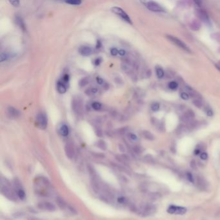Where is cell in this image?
I'll list each match as a JSON object with an SVG mask.
<instances>
[{
  "label": "cell",
  "mask_w": 220,
  "mask_h": 220,
  "mask_svg": "<svg viewBox=\"0 0 220 220\" xmlns=\"http://www.w3.org/2000/svg\"><path fill=\"white\" fill-rule=\"evenodd\" d=\"M167 37L172 42V43L175 44L176 46H178V47H180V49H181L187 52H191V50L190 49L189 46L186 45L183 41L180 40L179 38H177L175 36H171V35H167Z\"/></svg>",
  "instance_id": "1"
},
{
  "label": "cell",
  "mask_w": 220,
  "mask_h": 220,
  "mask_svg": "<svg viewBox=\"0 0 220 220\" xmlns=\"http://www.w3.org/2000/svg\"><path fill=\"white\" fill-rule=\"evenodd\" d=\"M37 125L39 126L41 129H45L47 126L48 123V119L47 116H46L45 113L41 112L39 113L37 115L36 118Z\"/></svg>",
  "instance_id": "2"
},
{
  "label": "cell",
  "mask_w": 220,
  "mask_h": 220,
  "mask_svg": "<svg viewBox=\"0 0 220 220\" xmlns=\"http://www.w3.org/2000/svg\"><path fill=\"white\" fill-rule=\"evenodd\" d=\"M112 11L114 12V13H115L117 16H119L120 18H121L123 20H125V22H126L129 23H130V24L132 23V21H131V19L130 18L129 16L120 7H114L112 8Z\"/></svg>",
  "instance_id": "3"
},
{
  "label": "cell",
  "mask_w": 220,
  "mask_h": 220,
  "mask_svg": "<svg viewBox=\"0 0 220 220\" xmlns=\"http://www.w3.org/2000/svg\"><path fill=\"white\" fill-rule=\"evenodd\" d=\"M145 5L148 9L152 12H160L165 11L164 8L159 3L155 1H148L145 3Z\"/></svg>",
  "instance_id": "4"
},
{
  "label": "cell",
  "mask_w": 220,
  "mask_h": 220,
  "mask_svg": "<svg viewBox=\"0 0 220 220\" xmlns=\"http://www.w3.org/2000/svg\"><path fill=\"white\" fill-rule=\"evenodd\" d=\"M167 212L171 214H180L182 215L187 212V209L182 207H177L175 205H171L167 209Z\"/></svg>",
  "instance_id": "5"
},
{
  "label": "cell",
  "mask_w": 220,
  "mask_h": 220,
  "mask_svg": "<svg viewBox=\"0 0 220 220\" xmlns=\"http://www.w3.org/2000/svg\"><path fill=\"white\" fill-rule=\"evenodd\" d=\"M37 207L41 210L49 211V212H53L56 209V206L49 201H41L37 205Z\"/></svg>",
  "instance_id": "6"
},
{
  "label": "cell",
  "mask_w": 220,
  "mask_h": 220,
  "mask_svg": "<svg viewBox=\"0 0 220 220\" xmlns=\"http://www.w3.org/2000/svg\"><path fill=\"white\" fill-rule=\"evenodd\" d=\"M1 193L3 194L4 196L8 198L9 200H12V199H15V194L12 191V190L8 187V186L5 184L3 185L1 184Z\"/></svg>",
  "instance_id": "7"
},
{
  "label": "cell",
  "mask_w": 220,
  "mask_h": 220,
  "mask_svg": "<svg viewBox=\"0 0 220 220\" xmlns=\"http://www.w3.org/2000/svg\"><path fill=\"white\" fill-rule=\"evenodd\" d=\"M196 14L198 17L202 22L205 23H209V15L207 13V12L205 10L203 9H198L196 10Z\"/></svg>",
  "instance_id": "8"
},
{
  "label": "cell",
  "mask_w": 220,
  "mask_h": 220,
  "mask_svg": "<svg viewBox=\"0 0 220 220\" xmlns=\"http://www.w3.org/2000/svg\"><path fill=\"white\" fill-rule=\"evenodd\" d=\"M73 107L76 113H81L82 111V101L81 100L78 98L74 99L73 102Z\"/></svg>",
  "instance_id": "9"
},
{
  "label": "cell",
  "mask_w": 220,
  "mask_h": 220,
  "mask_svg": "<svg viewBox=\"0 0 220 220\" xmlns=\"http://www.w3.org/2000/svg\"><path fill=\"white\" fill-rule=\"evenodd\" d=\"M79 53L83 56H88L91 55L93 52V50L91 47L88 46H80L79 50Z\"/></svg>",
  "instance_id": "10"
},
{
  "label": "cell",
  "mask_w": 220,
  "mask_h": 220,
  "mask_svg": "<svg viewBox=\"0 0 220 220\" xmlns=\"http://www.w3.org/2000/svg\"><path fill=\"white\" fill-rule=\"evenodd\" d=\"M57 89L60 94H65L67 91V84L63 82L62 80H59L57 83Z\"/></svg>",
  "instance_id": "11"
},
{
  "label": "cell",
  "mask_w": 220,
  "mask_h": 220,
  "mask_svg": "<svg viewBox=\"0 0 220 220\" xmlns=\"http://www.w3.org/2000/svg\"><path fill=\"white\" fill-rule=\"evenodd\" d=\"M65 153L67 157L70 159L73 158L74 156V148L71 144H67L65 146Z\"/></svg>",
  "instance_id": "12"
},
{
  "label": "cell",
  "mask_w": 220,
  "mask_h": 220,
  "mask_svg": "<svg viewBox=\"0 0 220 220\" xmlns=\"http://www.w3.org/2000/svg\"><path fill=\"white\" fill-rule=\"evenodd\" d=\"M8 113L9 114V115L11 117H14V118L18 117L21 114V112L18 111V110L13 107H8Z\"/></svg>",
  "instance_id": "13"
},
{
  "label": "cell",
  "mask_w": 220,
  "mask_h": 220,
  "mask_svg": "<svg viewBox=\"0 0 220 220\" xmlns=\"http://www.w3.org/2000/svg\"><path fill=\"white\" fill-rule=\"evenodd\" d=\"M15 22L22 29L23 31L25 30V25L23 19L22 18V17H20L18 15H16L15 16Z\"/></svg>",
  "instance_id": "14"
},
{
  "label": "cell",
  "mask_w": 220,
  "mask_h": 220,
  "mask_svg": "<svg viewBox=\"0 0 220 220\" xmlns=\"http://www.w3.org/2000/svg\"><path fill=\"white\" fill-rule=\"evenodd\" d=\"M190 27L194 31H198L201 28V23L198 20H193Z\"/></svg>",
  "instance_id": "15"
},
{
  "label": "cell",
  "mask_w": 220,
  "mask_h": 220,
  "mask_svg": "<svg viewBox=\"0 0 220 220\" xmlns=\"http://www.w3.org/2000/svg\"><path fill=\"white\" fill-rule=\"evenodd\" d=\"M60 133L63 136H67L69 133V127L66 125H63L60 128Z\"/></svg>",
  "instance_id": "16"
},
{
  "label": "cell",
  "mask_w": 220,
  "mask_h": 220,
  "mask_svg": "<svg viewBox=\"0 0 220 220\" xmlns=\"http://www.w3.org/2000/svg\"><path fill=\"white\" fill-rule=\"evenodd\" d=\"M197 183H198V187H200V189H206V187H207V183L205 182V180L203 179L202 177H198Z\"/></svg>",
  "instance_id": "17"
},
{
  "label": "cell",
  "mask_w": 220,
  "mask_h": 220,
  "mask_svg": "<svg viewBox=\"0 0 220 220\" xmlns=\"http://www.w3.org/2000/svg\"><path fill=\"white\" fill-rule=\"evenodd\" d=\"M143 136L145 139H148V140L150 141H152L154 139V135L152 134L151 132H150L149 131L147 130H145L143 132Z\"/></svg>",
  "instance_id": "18"
},
{
  "label": "cell",
  "mask_w": 220,
  "mask_h": 220,
  "mask_svg": "<svg viewBox=\"0 0 220 220\" xmlns=\"http://www.w3.org/2000/svg\"><path fill=\"white\" fill-rule=\"evenodd\" d=\"M85 94L89 96H94L98 93V89L96 88H89L85 91Z\"/></svg>",
  "instance_id": "19"
},
{
  "label": "cell",
  "mask_w": 220,
  "mask_h": 220,
  "mask_svg": "<svg viewBox=\"0 0 220 220\" xmlns=\"http://www.w3.org/2000/svg\"><path fill=\"white\" fill-rule=\"evenodd\" d=\"M10 58V54L7 52H1L0 54V61L1 62H3L8 60Z\"/></svg>",
  "instance_id": "20"
},
{
  "label": "cell",
  "mask_w": 220,
  "mask_h": 220,
  "mask_svg": "<svg viewBox=\"0 0 220 220\" xmlns=\"http://www.w3.org/2000/svg\"><path fill=\"white\" fill-rule=\"evenodd\" d=\"M56 203H57L58 205L59 206V207L61 208V209H63L66 207V203L61 198H58V199L56 200Z\"/></svg>",
  "instance_id": "21"
},
{
  "label": "cell",
  "mask_w": 220,
  "mask_h": 220,
  "mask_svg": "<svg viewBox=\"0 0 220 220\" xmlns=\"http://www.w3.org/2000/svg\"><path fill=\"white\" fill-rule=\"evenodd\" d=\"M156 75H157L158 78L161 79V78H163L165 73L162 68H160V67H157V68L156 69Z\"/></svg>",
  "instance_id": "22"
},
{
  "label": "cell",
  "mask_w": 220,
  "mask_h": 220,
  "mask_svg": "<svg viewBox=\"0 0 220 220\" xmlns=\"http://www.w3.org/2000/svg\"><path fill=\"white\" fill-rule=\"evenodd\" d=\"M88 82H89V79H88V78H83L79 80V85L81 87H83L85 86H86L88 83Z\"/></svg>",
  "instance_id": "23"
},
{
  "label": "cell",
  "mask_w": 220,
  "mask_h": 220,
  "mask_svg": "<svg viewBox=\"0 0 220 220\" xmlns=\"http://www.w3.org/2000/svg\"><path fill=\"white\" fill-rule=\"evenodd\" d=\"M101 107H102V105H101V103L98 102V101H94V102H93L92 104V107L93 109L95 110V111H100L101 109Z\"/></svg>",
  "instance_id": "24"
},
{
  "label": "cell",
  "mask_w": 220,
  "mask_h": 220,
  "mask_svg": "<svg viewBox=\"0 0 220 220\" xmlns=\"http://www.w3.org/2000/svg\"><path fill=\"white\" fill-rule=\"evenodd\" d=\"M159 107H160L159 103L158 102H154L151 105V109H152V111L154 112L158 111Z\"/></svg>",
  "instance_id": "25"
},
{
  "label": "cell",
  "mask_w": 220,
  "mask_h": 220,
  "mask_svg": "<svg viewBox=\"0 0 220 220\" xmlns=\"http://www.w3.org/2000/svg\"><path fill=\"white\" fill-rule=\"evenodd\" d=\"M177 87H178V84H177L176 82H171L168 84V87L170 88L171 90L177 89Z\"/></svg>",
  "instance_id": "26"
},
{
  "label": "cell",
  "mask_w": 220,
  "mask_h": 220,
  "mask_svg": "<svg viewBox=\"0 0 220 220\" xmlns=\"http://www.w3.org/2000/svg\"><path fill=\"white\" fill-rule=\"evenodd\" d=\"M98 147L100 148V149H102V150H105L107 149L106 143H105L104 141H102V140H100L98 142Z\"/></svg>",
  "instance_id": "27"
},
{
  "label": "cell",
  "mask_w": 220,
  "mask_h": 220,
  "mask_svg": "<svg viewBox=\"0 0 220 220\" xmlns=\"http://www.w3.org/2000/svg\"><path fill=\"white\" fill-rule=\"evenodd\" d=\"M66 3L70 4V5H79L80 4L82 3V1H79V0H70V1H65Z\"/></svg>",
  "instance_id": "28"
},
{
  "label": "cell",
  "mask_w": 220,
  "mask_h": 220,
  "mask_svg": "<svg viewBox=\"0 0 220 220\" xmlns=\"http://www.w3.org/2000/svg\"><path fill=\"white\" fill-rule=\"evenodd\" d=\"M61 80L65 83H66L67 85V83H68L69 82V76L68 74H64V75H63V78H62V79Z\"/></svg>",
  "instance_id": "29"
},
{
  "label": "cell",
  "mask_w": 220,
  "mask_h": 220,
  "mask_svg": "<svg viewBox=\"0 0 220 220\" xmlns=\"http://www.w3.org/2000/svg\"><path fill=\"white\" fill-rule=\"evenodd\" d=\"M18 196H19V198L21 199H23L25 196V192L23 191V190L22 189H19L18 191Z\"/></svg>",
  "instance_id": "30"
},
{
  "label": "cell",
  "mask_w": 220,
  "mask_h": 220,
  "mask_svg": "<svg viewBox=\"0 0 220 220\" xmlns=\"http://www.w3.org/2000/svg\"><path fill=\"white\" fill-rule=\"evenodd\" d=\"M189 95L187 92H181V98L184 100H188L189 99Z\"/></svg>",
  "instance_id": "31"
},
{
  "label": "cell",
  "mask_w": 220,
  "mask_h": 220,
  "mask_svg": "<svg viewBox=\"0 0 220 220\" xmlns=\"http://www.w3.org/2000/svg\"><path fill=\"white\" fill-rule=\"evenodd\" d=\"M129 138L131 139V140L136 141L138 140V137L136 134H134L133 133H129Z\"/></svg>",
  "instance_id": "32"
},
{
  "label": "cell",
  "mask_w": 220,
  "mask_h": 220,
  "mask_svg": "<svg viewBox=\"0 0 220 220\" xmlns=\"http://www.w3.org/2000/svg\"><path fill=\"white\" fill-rule=\"evenodd\" d=\"M193 103L196 105V106L198 108H201L202 106V103L201 102L200 100H194L193 101Z\"/></svg>",
  "instance_id": "33"
},
{
  "label": "cell",
  "mask_w": 220,
  "mask_h": 220,
  "mask_svg": "<svg viewBox=\"0 0 220 220\" xmlns=\"http://www.w3.org/2000/svg\"><path fill=\"white\" fill-rule=\"evenodd\" d=\"M9 3L14 7H18L19 5L20 2L18 0H12V1H9Z\"/></svg>",
  "instance_id": "34"
},
{
  "label": "cell",
  "mask_w": 220,
  "mask_h": 220,
  "mask_svg": "<svg viewBox=\"0 0 220 220\" xmlns=\"http://www.w3.org/2000/svg\"><path fill=\"white\" fill-rule=\"evenodd\" d=\"M187 178H188V180L190 181V182L191 183H194V177L193 176L190 174V172H187Z\"/></svg>",
  "instance_id": "35"
},
{
  "label": "cell",
  "mask_w": 220,
  "mask_h": 220,
  "mask_svg": "<svg viewBox=\"0 0 220 220\" xmlns=\"http://www.w3.org/2000/svg\"><path fill=\"white\" fill-rule=\"evenodd\" d=\"M111 53L112 54V56H116V55L119 53V50H118L116 48H112L111 50Z\"/></svg>",
  "instance_id": "36"
},
{
  "label": "cell",
  "mask_w": 220,
  "mask_h": 220,
  "mask_svg": "<svg viewBox=\"0 0 220 220\" xmlns=\"http://www.w3.org/2000/svg\"><path fill=\"white\" fill-rule=\"evenodd\" d=\"M200 158L201 159L203 160H206L207 158H208V154H207L206 152H202V153L200 154Z\"/></svg>",
  "instance_id": "37"
},
{
  "label": "cell",
  "mask_w": 220,
  "mask_h": 220,
  "mask_svg": "<svg viewBox=\"0 0 220 220\" xmlns=\"http://www.w3.org/2000/svg\"><path fill=\"white\" fill-rule=\"evenodd\" d=\"M96 82H97V83H98V84L100 85H103V83H104L103 79L101 78H100V77H97L96 78Z\"/></svg>",
  "instance_id": "38"
},
{
  "label": "cell",
  "mask_w": 220,
  "mask_h": 220,
  "mask_svg": "<svg viewBox=\"0 0 220 220\" xmlns=\"http://www.w3.org/2000/svg\"><path fill=\"white\" fill-rule=\"evenodd\" d=\"M118 54H119L120 55V56H125V55L126 54V51H125V50L121 49V50H119V53H118Z\"/></svg>",
  "instance_id": "39"
},
{
  "label": "cell",
  "mask_w": 220,
  "mask_h": 220,
  "mask_svg": "<svg viewBox=\"0 0 220 220\" xmlns=\"http://www.w3.org/2000/svg\"><path fill=\"white\" fill-rule=\"evenodd\" d=\"M190 166H191V167H192V168H196V165L195 161H194V160H192V161L191 163H190Z\"/></svg>",
  "instance_id": "40"
},
{
  "label": "cell",
  "mask_w": 220,
  "mask_h": 220,
  "mask_svg": "<svg viewBox=\"0 0 220 220\" xmlns=\"http://www.w3.org/2000/svg\"><path fill=\"white\" fill-rule=\"evenodd\" d=\"M27 220H43V219L38 218H36V217H29L28 218Z\"/></svg>",
  "instance_id": "41"
},
{
  "label": "cell",
  "mask_w": 220,
  "mask_h": 220,
  "mask_svg": "<svg viewBox=\"0 0 220 220\" xmlns=\"http://www.w3.org/2000/svg\"><path fill=\"white\" fill-rule=\"evenodd\" d=\"M101 60L100 58L96 59V60H95V61H94V64H95L96 65H98L100 64V63H101Z\"/></svg>",
  "instance_id": "42"
},
{
  "label": "cell",
  "mask_w": 220,
  "mask_h": 220,
  "mask_svg": "<svg viewBox=\"0 0 220 220\" xmlns=\"http://www.w3.org/2000/svg\"><path fill=\"white\" fill-rule=\"evenodd\" d=\"M207 115L209 116H212L213 115V112L212 111H211L210 109H209V111H207Z\"/></svg>",
  "instance_id": "43"
},
{
  "label": "cell",
  "mask_w": 220,
  "mask_h": 220,
  "mask_svg": "<svg viewBox=\"0 0 220 220\" xmlns=\"http://www.w3.org/2000/svg\"><path fill=\"white\" fill-rule=\"evenodd\" d=\"M216 67H217V68L220 70V68H219V67H218V66H216Z\"/></svg>",
  "instance_id": "44"
}]
</instances>
